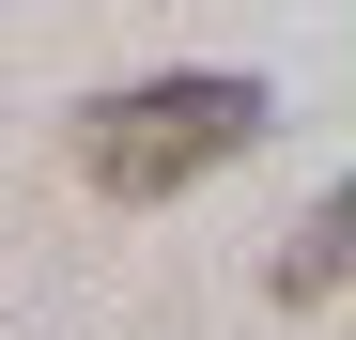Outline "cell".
<instances>
[{"instance_id":"cell-2","label":"cell","mask_w":356,"mask_h":340,"mask_svg":"<svg viewBox=\"0 0 356 340\" xmlns=\"http://www.w3.org/2000/svg\"><path fill=\"white\" fill-rule=\"evenodd\" d=\"M279 309H356V170L325 186V216L279 248Z\"/></svg>"},{"instance_id":"cell-1","label":"cell","mask_w":356,"mask_h":340,"mask_svg":"<svg viewBox=\"0 0 356 340\" xmlns=\"http://www.w3.org/2000/svg\"><path fill=\"white\" fill-rule=\"evenodd\" d=\"M264 124H279L264 78H232V62L124 78V93H93V108H78V186H93V201H186L202 170H232Z\"/></svg>"}]
</instances>
